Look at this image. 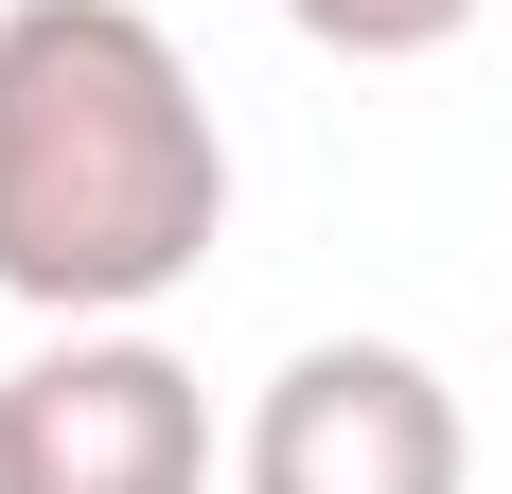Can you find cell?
I'll list each match as a JSON object with an SVG mask.
<instances>
[{
  "instance_id": "obj_2",
  "label": "cell",
  "mask_w": 512,
  "mask_h": 494,
  "mask_svg": "<svg viewBox=\"0 0 512 494\" xmlns=\"http://www.w3.org/2000/svg\"><path fill=\"white\" fill-rule=\"evenodd\" d=\"M460 477H477L460 389L407 336H301L230 442V494H460Z\"/></svg>"
},
{
  "instance_id": "obj_3",
  "label": "cell",
  "mask_w": 512,
  "mask_h": 494,
  "mask_svg": "<svg viewBox=\"0 0 512 494\" xmlns=\"http://www.w3.org/2000/svg\"><path fill=\"white\" fill-rule=\"evenodd\" d=\"M18 442H36V494H212V389L142 318H71L18 371Z\"/></svg>"
},
{
  "instance_id": "obj_1",
  "label": "cell",
  "mask_w": 512,
  "mask_h": 494,
  "mask_svg": "<svg viewBox=\"0 0 512 494\" xmlns=\"http://www.w3.org/2000/svg\"><path fill=\"white\" fill-rule=\"evenodd\" d=\"M230 230V142L142 0H0V300L142 318Z\"/></svg>"
},
{
  "instance_id": "obj_5",
  "label": "cell",
  "mask_w": 512,
  "mask_h": 494,
  "mask_svg": "<svg viewBox=\"0 0 512 494\" xmlns=\"http://www.w3.org/2000/svg\"><path fill=\"white\" fill-rule=\"evenodd\" d=\"M0 494H36V442H18V371H0Z\"/></svg>"
},
{
  "instance_id": "obj_4",
  "label": "cell",
  "mask_w": 512,
  "mask_h": 494,
  "mask_svg": "<svg viewBox=\"0 0 512 494\" xmlns=\"http://www.w3.org/2000/svg\"><path fill=\"white\" fill-rule=\"evenodd\" d=\"M283 18H301L318 53H354V71H407V53H442L477 18V0H283Z\"/></svg>"
}]
</instances>
